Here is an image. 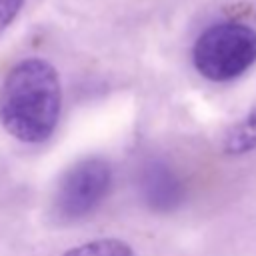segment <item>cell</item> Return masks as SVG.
Listing matches in <instances>:
<instances>
[{
  "instance_id": "8992f818",
  "label": "cell",
  "mask_w": 256,
  "mask_h": 256,
  "mask_svg": "<svg viewBox=\"0 0 256 256\" xmlns=\"http://www.w3.org/2000/svg\"><path fill=\"white\" fill-rule=\"evenodd\" d=\"M64 256H134L132 248L116 238H100L70 248Z\"/></svg>"
},
{
  "instance_id": "7a4b0ae2",
  "label": "cell",
  "mask_w": 256,
  "mask_h": 256,
  "mask_svg": "<svg viewBox=\"0 0 256 256\" xmlns=\"http://www.w3.org/2000/svg\"><path fill=\"white\" fill-rule=\"evenodd\" d=\"M192 60L212 82L238 78L256 62V30L240 22L214 24L198 36Z\"/></svg>"
},
{
  "instance_id": "3957f363",
  "label": "cell",
  "mask_w": 256,
  "mask_h": 256,
  "mask_svg": "<svg viewBox=\"0 0 256 256\" xmlns=\"http://www.w3.org/2000/svg\"><path fill=\"white\" fill-rule=\"evenodd\" d=\"M112 184L110 164L104 158L90 156L76 162L62 176L54 194V214L64 220H80L100 206Z\"/></svg>"
},
{
  "instance_id": "6da1fadb",
  "label": "cell",
  "mask_w": 256,
  "mask_h": 256,
  "mask_svg": "<svg viewBox=\"0 0 256 256\" xmlns=\"http://www.w3.org/2000/svg\"><path fill=\"white\" fill-rule=\"evenodd\" d=\"M62 106V88L56 68L42 58L18 62L0 86V124L26 144L52 136Z\"/></svg>"
},
{
  "instance_id": "52a82bcc",
  "label": "cell",
  "mask_w": 256,
  "mask_h": 256,
  "mask_svg": "<svg viewBox=\"0 0 256 256\" xmlns=\"http://www.w3.org/2000/svg\"><path fill=\"white\" fill-rule=\"evenodd\" d=\"M22 4H24V0H0V34L18 16Z\"/></svg>"
},
{
  "instance_id": "5b68a950",
  "label": "cell",
  "mask_w": 256,
  "mask_h": 256,
  "mask_svg": "<svg viewBox=\"0 0 256 256\" xmlns=\"http://www.w3.org/2000/svg\"><path fill=\"white\" fill-rule=\"evenodd\" d=\"M256 148V110L236 122L224 136V150L228 154H244Z\"/></svg>"
},
{
  "instance_id": "277c9868",
  "label": "cell",
  "mask_w": 256,
  "mask_h": 256,
  "mask_svg": "<svg viewBox=\"0 0 256 256\" xmlns=\"http://www.w3.org/2000/svg\"><path fill=\"white\" fill-rule=\"evenodd\" d=\"M138 190L144 204L156 212L174 210L184 196L182 180L168 164L160 160H152L140 170Z\"/></svg>"
}]
</instances>
